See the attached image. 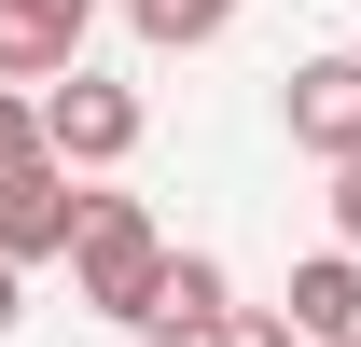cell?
I'll return each mask as SVG.
<instances>
[{"mask_svg":"<svg viewBox=\"0 0 361 347\" xmlns=\"http://www.w3.org/2000/svg\"><path fill=\"white\" fill-rule=\"evenodd\" d=\"M153 278H167V236H153V209H139V195H97V209H84V236H70V292H84V305H111V319L139 334Z\"/></svg>","mask_w":361,"mask_h":347,"instance_id":"1","label":"cell"},{"mask_svg":"<svg viewBox=\"0 0 361 347\" xmlns=\"http://www.w3.org/2000/svg\"><path fill=\"white\" fill-rule=\"evenodd\" d=\"M139 126H153V111H139V84H111V70H56L42 84V153L56 167H126Z\"/></svg>","mask_w":361,"mask_h":347,"instance_id":"2","label":"cell"},{"mask_svg":"<svg viewBox=\"0 0 361 347\" xmlns=\"http://www.w3.org/2000/svg\"><path fill=\"white\" fill-rule=\"evenodd\" d=\"M84 167H56V153H28V167H0V250L14 264H56L70 236H84Z\"/></svg>","mask_w":361,"mask_h":347,"instance_id":"3","label":"cell"},{"mask_svg":"<svg viewBox=\"0 0 361 347\" xmlns=\"http://www.w3.org/2000/svg\"><path fill=\"white\" fill-rule=\"evenodd\" d=\"M278 111H292V153H319V167H361V56H306Z\"/></svg>","mask_w":361,"mask_h":347,"instance_id":"4","label":"cell"},{"mask_svg":"<svg viewBox=\"0 0 361 347\" xmlns=\"http://www.w3.org/2000/svg\"><path fill=\"white\" fill-rule=\"evenodd\" d=\"M84 28H97V0H0V84L84 70Z\"/></svg>","mask_w":361,"mask_h":347,"instance_id":"5","label":"cell"},{"mask_svg":"<svg viewBox=\"0 0 361 347\" xmlns=\"http://www.w3.org/2000/svg\"><path fill=\"white\" fill-rule=\"evenodd\" d=\"M223 305H236L223 250H167V278H153V305H139V334H153V347H209V334H223Z\"/></svg>","mask_w":361,"mask_h":347,"instance_id":"6","label":"cell"},{"mask_svg":"<svg viewBox=\"0 0 361 347\" xmlns=\"http://www.w3.org/2000/svg\"><path fill=\"white\" fill-rule=\"evenodd\" d=\"M278 305H292V334H306V347H334V334H361V250H306V264H292V292H278Z\"/></svg>","mask_w":361,"mask_h":347,"instance_id":"7","label":"cell"},{"mask_svg":"<svg viewBox=\"0 0 361 347\" xmlns=\"http://www.w3.org/2000/svg\"><path fill=\"white\" fill-rule=\"evenodd\" d=\"M126 28H139L153 56H195V42H223V28H236V0H126Z\"/></svg>","mask_w":361,"mask_h":347,"instance_id":"8","label":"cell"},{"mask_svg":"<svg viewBox=\"0 0 361 347\" xmlns=\"http://www.w3.org/2000/svg\"><path fill=\"white\" fill-rule=\"evenodd\" d=\"M42 153V84H0V167Z\"/></svg>","mask_w":361,"mask_h":347,"instance_id":"9","label":"cell"},{"mask_svg":"<svg viewBox=\"0 0 361 347\" xmlns=\"http://www.w3.org/2000/svg\"><path fill=\"white\" fill-rule=\"evenodd\" d=\"M209 347H306V334H292V305H223Z\"/></svg>","mask_w":361,"mask_h":347,"instance_id":"10","label":"cell"},{"mask_svg":"<svg viewBox=\"0 0 361 347\" xmlns=\"http://www.w3.org/2000/svg\"><path fill=\"white\" fill-rule=\"evenodd\" d=\"M334 236L361 250V167H334Z\"/></svg>","mask_w":361,"mask_h":347,"instance_id":"11","label":"cell"},{"mask_svg":"<svg viewBox=\"0 0 361 347\" xmlns=\"http://www.w3.org/2000/svg\"><path fill=\"white\" fill-rule=\"evenodd\" d=\"M0 334H14V250H0Z\"/></svg>","mask_w":361,"mask_h":347,"instance_id":"12","label":"cell"},{"mask_svg":"<svg viewBox=\"0 0 361 347\" xmlns=\"http://www.w3.org/2000/svg\"><path fill=\"white\" fill-rule=\"evenodd\" d=\"M334 347H361V334H334Z\"/></svg>","mask_w":361,"mask_h":347,"instance_id":"13","label":"cell"}]
</instances>
